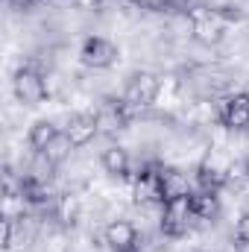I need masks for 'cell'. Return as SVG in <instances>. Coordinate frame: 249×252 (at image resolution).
<instances>
[{
  "mask_svg": "<svg viewBox=\"0 0 249 252\" xmlns=\"http://www.w3.org/2000/svg\"><path fill=\"white\" fill-rule=\"evenodd\" d=\"M100 161H103V170L112 173V176H126L129 173V153L124 147H109Z\"/></svg>",
  "mask_w": 249,
  "mask_h": 252,
  "instance_id": "4fadbf2b",
  "label": "cell"
},
{
  "mask_svg": "<svg viewBox=\"0 0 249 252\" xmlns=\"http://www.w3.org/2000/svg\"><path fill=\"white\" fill-rule=\"evenodd\" d=\"M97 124H100V132H106V135L121 132L124 124H126L124 106H103V109L97 112Z\"/></svg>",
  "mask_w": 249,
  "mask_h": 252,
  "instance_id": "5bb4252c",
  "label": "cell"
},
{
  "mask_svg": "<svg viewBox=\"0 0 249 252\" xmlns=\"http://www.w3.org/2000/svg\"><path fill=\"white\" fill-rule=\"evenodd\" d=\"M247 173H249V158H247Z\"/></svg>",
  "mask_w": 249,
  "mask_h": 252,
  "instance_id": "44dd1931",
  "label": "cell"
},
{
  "mask_svg": "<svg viewBox=\"0 0 249 252\" xmlns=\"http://www.w3.org/2000/svg\"><path fill=\"white\" fill-rule=\"evenodd\" d=\"M79 56H82V62L88 67H112L118 62V47L112 41H106V38H88L82 44Z\"/></svg>",
  "mask_w": 249,
  "mask_h": 252,
  "instance_id": "277c9868",
  "label": "cell"
},
{
  "mask_svg": "<svg viewBox=\"0 0 249 252\" xmlns=\"http://www.w3.org/2000/svg\"><path fill=\"white\" fill-rule=\"evenodd\" d=\"M56 135H59V129L50 124V121H38V124L30 129V147H32L35 153H41V150L56 138Z\"/></svg>",
  "mask_w": 249,
  "mask_h": 252,
  "instance_id": "e0dca14e",
  "label": "cell"
},
{
  "mask_svg": "<svg viewBox=\"0 0 249 252\" xmlns=\"http://www.w3.org/2000/svg\"><path fill=\"white\" fill-rule=\"evenodd\" d=\"M238 238H241L244 244H249V211L238 220Z\"/></svg>",
  "mask_w": 249,
  "mask_h": 252,
  "instance_id": "ac0fdd59",
  "label": "cell"
},
{
  "mask_svg": "<svg viewBox=\"0 0 249 252\" xmlns=\"http://www.w3.org/2000/svg\"><path fill=\"white\" fill-rule=\"evenodd\" d=\"M190 208H193V217L199 220H214L217 211H220V199H217V190H193L190 193Z\"/></svg>",
  "mask_w": 249,
  "mask_h": 252,
  "instance_id": "7c38bea8",
  "label": "cell"
},
{
  "mask_svg": "<svg viewBox=\"0 0 249 252\" xmlns=\"http://www.w3.org/2000/svg\"><path fill=\"white\" fill-rule=\"evenodd\" d=\"M161 188H164V202L167 199H179V196H190V179H187L182 170L176 167H167L161 170Z\"/></svg>",
  "mask_w": 249,
  "mask_h": 252,
  "instance_id": "8fae6325",
  "label": "cell"
},
{
  "mask_svg": "<svg viewBox=\"0 0 249 252\" xmlns=\"http://www.w3.org/2000/svg\"><path fill=\"white\" fill-rule=\"evenodd\" d=\"M226 32V24L214 12H196L193 15V38L202 44H217Z\"/></svg>",
  "mask_w": 249,
  "mask_h": 252,
  "instance_id": "ba28073f",
  "label": "cell"
},
{
  "mask_svg": "<svg viewBox=\"0 0 249 252\" xmlns=\"http://www.w3.org/2000/svg\"><path fill=\"white\" fill-rule=\"evenodd\" d=\"M144 9H167V3L164 0H138Z\"/></svg>",
  "mask_w": 249,
  "mask_h": 252,
  "instance_id": "d6986e66",
  "label": "cell"
},
{
  "mask_svg": "<svg viewBox=\"0 0 249 252\" xmlns=\"http://www.w3.org/2000/svg\"><path fill=\"white\" fill-rule=\"evenodd\" d=\"M158 76L156 73H150V70H138V73H132L129 76V82H126V106H150V103H156V97H158Z\"/></svg>",
  "mask_w": 249,
  "mask_h": 252,
  "instance_id": "3957f363",
  "label": "cell"
},
{
  "mask_svg": "<svg viewBox=\"0 0 249 252\" xmlns=\"http://www.w3.org/2000/svg\"><path fill=\"white\" fill-rule=\"evenodd\" d=\"M12 91H15V97H18L24 106H38V103L47 97V85H44L41 73L32 70V67H21V70L15 73Z\"/></svg>",
  "mask_w": 249,
  "mask_h": 252,
  "instance_id": "7a4b0ae2",
  "label": "cell"
},
{
  "mask_svg": "<svg viewBox=\"0 0 249 252\" xmlns=\"http://www.w3.org/2000/svg\"><path fill=\"white\" fill-rule=\"evenodd\" d=\"M106 244H109L115 252L118 250H132V247L138 244V232H135L132 223H126V220H115V223L106 226Z\"/></svg>",
  "mask_w": 249,
  "mask_h": 252,
  "instance_id": "30bf717a",
  "label": "cell"
},
{
  "mask_svg": "<svg viewBox=\"0 0 249 252\" xmlns=\"http://www.w3.org/2000/svg\"><path fill=\"white\" fill-rule=\"evenodd\" d=\"M161 232L167 238H182L190 226L193 208H190V196H179V199H167L161 202Z\"/></svg>",
  "mask_w": 249,
  "mask_h": 252,
  "instance_id": "6da1fadb",
  "label": "cell"
},
{
  "mask_svg": "<svg viewBox=\"0 0 249 252\" xmlns=\"http://www.w3.org/2000/svg\"><path fill=\"white\" fill-rule=\"evenodd\" d=\"M21 193H24L27 202L44 205V202L50 199V185L41 182V179H35V176H24V182H21Z\"/></svg>",
  "mask_w": 249,
  "mask_h": 252,
  "instance_id": "2e32d148",
  "label": "cell"
},
{
  "mask_svg": "<svg viewBox=\"0 0 249 252\" xmlns=\"http://www.w3.org/2000/svg\"><path fill=\"white\" fill-rule=\"evenodd\" d=\"M118 252H141L138 247H132V250H118Z\"/></svg>",
  "mask_w": 249,
  "mask_h": 252,
  "instance_id": "ffe728a7",
  "label": "cell"
},
{
  "mask_svg": "<svg viewBox=\"0 0 249 252\" xmlns=\"http://www.w3.org/2000/svg\"><path fill=\"white\" fill-rule=\"evenodd\" d=\"M97 132H100L97 115H88V112L70 115V121H67V126H64V135L70 138L73 147H85V144H91Z\"/></svg>",
  "mask_w": 249,
  "mask_h": 252,
  "instance_id": "8992f818",
  "label": "cell"
},
{
  "mask_svg": "<svg viewBox=\"0 0 249 252\" xmlns=\"http://www.w3.org/2000/svg\"><path fill=\"white\" fill-rule=\"evenodd\" d=\"M196 182H199V188H205V190L223 188L229 182V164H217L214 156H208V161L196 170Z\"/></svg>",
  "mask_w": 249,
  "mask_h": 252,
  "instance_id": "9c48e42d",
  "label": "cell"
},
{
  "mask_svg": "<svg viewBox=\"0 0 249 252\" xmlns=\"http://www.w3.org/2000/svg\"><path fill=\"white\" fill-rule=\"evenodd\" d=\"M135 202L138 205H156L164 202V188H161V170H144L135 179Z\"/></svg>",
  "mask_w": 249,
  "mask_h": 252,
  "instance_id": "5b68a950",
  "label": "cell"
},
{
  "mask_svg": "<svg viewBox=\"0 0 249 252\" xmlns=\"http://www.w3.org/2000/svg\"><path fill=\"white\" fill-rule=\"evenodd\" d=\"M220 121L229 129H247L249 126V94H232L220 106Z\"/></svg>",
  "mask_w": 249,
  "mask_h": 252,
  "instance_id": "52a82bcc",
  "label": "cell"
},
{
  "mask_svg": "<svg viewBox=\"0 0 249 252\" xmlns=\"http://www.w3.org/2000/svg\"><path fill=\"white\" fill-rule=\"evenodd\" d=\"M70 150H73L70 138H67L64 132H59V135H56V138H53V141H50V144H47V147L41 150V156H44V158H47L50 164H56V167H59L64 158L70 156Z\"/></svg>",
  "mask_w": 249,
  "mask_h": 252,
  "instance_id": "9a60e30c",
  "label": "cell"
}]
</instances>
